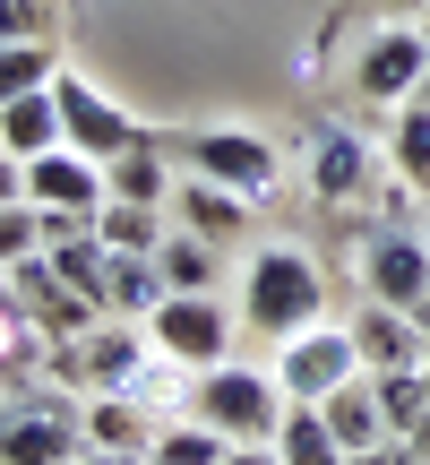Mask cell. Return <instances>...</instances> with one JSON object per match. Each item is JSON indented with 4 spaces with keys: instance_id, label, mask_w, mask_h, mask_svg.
<instances>
[{
    "instance_id": "obj_19",
    "label": "cell",
    "mask_w": 430,
    "mask_h": 465,
    "mask_svg": "<svg viewBox=\"0 0 430 465\" xmlns=\"http://www.w3.org/2000/svg\"><path fill=\"white\" fill-rule=\"evenodd\" d=\"M0 147H9V155H26V164L61 147V104H52V86H44V95L0 104Z\"/></svg>"
},
{
    "instance_id": "obj_15",
    "label": "cell",
    "mask_w": 430,
    "mask_h": 465,
    "mask_svg": "<svg viewBox=\"0 0 430 465\" xmlns=\"http://www.w3.org/2000/svg\"><path fill=\"white\" fill-rule=\"evenodd\" d=\"M181 224L199 232V242H215V250H232L241 242V216H249V199H232V190H215V182H199V173H181Z\"/></svg>"
},
{
    "instance_id": "obj_7",
    "label": "cell",
    "mask_w": 430,
    "mask_h": 465,
    "mask_svg": "<svg viewBox=\"0 0 430 465\" xmlns=\"http://www.w3.org/2000/svg\"><path fill=\"white\" fill-rule=\"evenodd\" d=\"M301 182H310L318 207H362L370 190H379V155H370L362 130H345V121H318L310 147H301Z\"/></svg>"
},
{
    "instance_id": "obj_29",
    "label": "cell",
    "mask_w": 430,
    "mask_h": 465,
    "mask_svg": "<svg viewBox=\"0 0 430 465\" xmlns=\"http://www.w3.org/2000/svg\"><path fill=\"white\" fill-rule=\"evenodd\" d=\"M52 35V0H0V44H34Z\"/></svg>"
},
{
    "instance_id": "obj_31",
    "label": "cell",
    "mask_w": 430,
    "mask_h": 465,
    "mask_svg": "<svg viewBox=\"0 0 430 465\" xmlns=\"http://www.w3.org/2000/svg\"><path fill=\"white\" fill-rule=\"evenodd\" d=\"M9 199H26V155L0 147V207H9Z\"/></svg>"
},
{
    "instance_id": "obj_18",
    "label": "cell",
    "mask_w": 430,
    "mask_h": 465,
    "mask_svg": "<svg viewBox=\"0 0 430 465\" xmlns=\"http://www.w3.org/2000/svg\"><path fill=\"white\" fill-rule=\"evenodd\" d=\"M155 276H164V293H215V276H224V250L199 242V232H164V250H155Z\"/></svg>"
},
{
    "instance_id": "obj_27",
    "label": "cell",
    "mask_w": 430,
    "mask_h": 465,
    "mask_svg": "<svg viewBox=\"0 0 430 465\" xmlns=\"http://www.w3.org/2000/svg\"><path fill=\"white\" fill-rule=\"evenodd\" d=\"M370 388H379V414H387V431H414V422L430 414V388H422V371H370Z\"/></svg>"
},
{
    "instance_id": "obj_23",
    "label": "cell",
    "mask_w": 430,
    "mask_h": 465,
    "mask_svg": "<svg viewBox=\"0 0 430 465\" xmlns=\"http://www.w3.org/2000/svg\"><path fill=\"white\" fill-rule=\"evenodd\" d=\"M387 164H396V182L430 190V104H396L387 113Z\"/></svg>"
},
{
    "instance_id": "obj_5",
    "label": "cell",
    "mask_w": 430,
    "mask_h": 465,
    "mask_svg": "<svg viewBox=\"0 0 430 465\" xmlns=\"http://www.w3.org/2000/svg\"><path fill=\"white\" fill-rule=\"evenodd\" d=\"M181 173H199V182L232 190V199H267V190L284 182V155L267 147L259 130H199L181 147Z\"/></svg>"
},
{
    "instance_id": "obj_39",
    "label": "cell",
    "mask_w": 430,
    "mask_h": 465,
    "mask_svg": "<svg viewBox=\"0 0 430 465\" xmlns=\"http://www.w3.org/2000/svg\"><path fill=\"white\" fill-rule=\"evenodd\" d=\"M422 232H430V224H422Z\"/></svg>"
},
{
    "instance_id": "obj_35",
    "label": "cell",
    "mask_w": 430,
    "mask_h": 465,
    "mask_svg": "<svg viewBox=\"0 0 430 465\" xmlns=\"http://www.w3.org/2000/svg\"><path fill=\"white\" fill-rule=\"evenodd\" d=\"M414 104H430V69H422V86H414Z\"/></svg>"
},
{
    "instance_id": "obj_17",
    "label": "cell",
    "mask_w": 430,
    "mask_h": 465,
    "mask_svg": "<svg viewBox=\"0 0 430 465\" xmlns=\"http://www.w3.org/2000/svg\"><path fill=\"white\" fill-rule=\"evenodd\" d=\"M78 422H86V449H138L147 457V440H155V414L138 397H86Z\"/></svg>"
},
{
    "instance_id": "obj_36",
    "label": "cell",
    "mask_w": 430,
    "mask_h": 465,
    "mask_svg": "<svg viewBox=\"0 0 430 465\" xmlns=\"http://www.w3.org/2000/svg\"><path fill=\"white\" fill-rule=\"evenodd\" d=\"M414 319H422V336H430V302H422V311H414Z\"/></svg>"
},
{
    "instance_id": "obj_32",
    "label": "cell",
    "mask_w": 430,
    "mask_h": 465,
    "mask_svg": "<svg viewBox=\"0 0 430 465\" xmlns=\"http://www.w3.org/2000/svg\"><path fill=\"white\" fill-rule=\"evenodd\" d=\"M224 465H284V457H276V440H249V449H232Z\"/></svg>"
},
{
    "instance_id": "obj_8",
    "label": "cell",
    "mask_w": 430,
    "mask_h": 465,
    "mask_svg": "<svg viewBox=\"0 0 430 465\" xmlns=\"http://www.w3.org/2000/svg\"><path fill=\"white\" fill-rule=\"evenodd\" d=\"M52 104H61V147L95 155V164H112V155L147 147V138H138V121L121 113V104L103 95V86H86L78 69H61V78H52Z\"/></svg>"
},
{
    "instance_id": "obj_14",
    "label": "cell",
    "mask_w": 430,
    "mask_h": 465,
    "mask_svg": "<svg viewBox=\"0 0 430 465\" xmlns=\"http://www.w3.org/2000/svg\"><path fill=\"white\" fill-rule=\"evenodd\" d=\"M26 199H34V207H78V216H95V207L112 199V182H103L95 155L52 147V155H34V164H26Z\"/></svg>"
},
{
    "instance_id": "obj_20",
    "label": "cell",
    "mask_w": 430,
    "mask_h": 465,
    "mask_svg": "<svg viewBox=\"0 0 430 465\" xmlns=\"http://www.w3.org/2000/svg\"><path fill=\"white\" fill-rule=\"evenodd\" d=\"M155 302H164V276H155V259H130V250H112V267H103V319H155Z\"/></svg>"
},
{
    "instance_id": "obj_16",
    "label": "cell",
    "mask_w": 430,
    "mask_h": 465,
    "mask_svg": "<svg viewBox=\"0 0 430 465\" xmlns=\"http://www.w3.org/2000/svg\"><path fill=\"white\" fill-rule=\"evenodd\" d=\"M318 414H327V431L345 440V457H362V449H379V440H387V414H379V388H370V371H362V380H345L327 405H318Z\"/></svg>"
},
{
    "instance_id": "obj_9",
    "label": "cell",
    "mask_w": 430,
    "mask_h": 465,
    "mask_svg": "<svg viewBox=\"0 0 430 465\" xmlns=\"http://www.w3.org/2000/svg\"><path fill=\"white\" fill-rule=\"evenodd\" d=\"M422 69H430V35H422V17H414V26H379V35L362 44V61H353V95H370L379 113H396V104H414Z\"/></svg>"
},
{
    "instance_id": "obj_34",
    "label": "cell",
    "mask_w": 430,
    "mask_h": 465,
    "mask_svg": "<svg viewBox=\"0 0 430 465\" xmlns=\"http://www.w3.org/2000/svg\"><path fill=\"white\" fill-rule=\"evenodd\" d=\"M387 9H396V17H422V9H430V0H387Z\"/></svg>"
},
{
    "instance_id": "obj_2",
    "label": "cell",
    "mask_w": 430,
    "mask_h": 465,
    "mask_svg": "<svg viewBox=\"0 0 430 465\" xmlns=\"http://www.w3.org/2000/svg\"><path fill=\"white\" fill-rule=\"evenodd\" d=\"M86 457V422L69 405V388L26 380L0 405V465H78Z\"/></svg>"
},
{
    "instance_id": "obj_21",
    "label": "cell",
    "mask_w": 430,
    "mask_h": 465,
    "mask_svg": "<svg viewBox=\"0 0 430 465\" xmlns=\"http://www.w3.org/2000/svg\"><path fill=\"white\" fill-rule=\"evenodd\" d=\"M276 457H284V465H353L345 440L327 431V414H318V405H284V422H276Z\"/></svg>"
},
{
    "instance_id": "obj_22",
    "label": "cell",
    "mask_w": 430,
    "mask_h": 465,
    "mask_svg": "<svg viewBox=\"0 0 430 465\" xmlns=\"http://www.w3.org/2000/svg\"><path fill=\"white\" fill-rule=\"evenodd\" d=\"M103 182H112V199H130V207H164L172 190H181V182H172V164H164L155 147L112 155V164H103Z\"/></svg>"
},
{
    "instance_id": "obj_3",
    "label": "cell",
    "mask_w": 430,
    "mask_h": 465,
    "mask_svg": "<svg viewBox=\"0 0 430 465\" xmlns=\"http://www.w3.org/2000/svg\"><path fill=\"white\" fill-rule=\"evenodd\" d=\"M284 405H293V397H284L276 371H232V362L199 371V388H190V414H199L207 431H224L232 449H249V440H276Z\"/></svg>"
},
{
    "instance_id": "obj_26",
    "label": "cell",
    "mask_w": 430,
    "mask_h": 465,
    "mask_svg": "<svg viewBox=\"0 0 430 465\" xmlns=\"http://www.w3.org/2000/svg\"><path fill=\"white\" fill-rule=\"evenodd\" d=\"M95 232L112 250H130V259H155V250H164V216H155V207H130V199H103L95 207Z\"/></svg>"
},
{
    "instance_id": "obj_25",
    "label": "cell",
    "mask_w": 430,
    "mask_h": 465,
    "mask_svg": "<svg viewBox=\"0 0 430 465\" xmlns=\"http://www.w3.org/2000/svg\"><path fill=\"white\" fill-rule=\"evenodd\" d=\"M52 78H61V52H52V35H34V44H0V104L44 95Z\"/></svg>"
},
{
    "instance_id": "obj_6",
    "label": "cell",
    "mask_w": 430,
    "mask_h": 465,
    "mask_svg": "<svg viewBox=\"0 0 430 465\" xmlns=\"http://www.w3.org/2000/svg\"><path fill=\"white\" fill-rule=\"evenodd\" d=\"M147 336H155L164 362L215 371V362L232 353V311H224L215 293H164V302H155V319H147Z\"/></svg>"
},
{
    "instance_id": "obj_11",
    "label": "cell",
    "mask_w": 430,
    "mask_h": 465,
    "mask_svg": "<svg viewBox=\"0 0 430 465\" xmlns=\"http://www.w3.org/2000/svg\"><path fill=\"white\" fill-rule=\"evenodd\" d=\"M362 293L396 302V311H422L430 302V232H370L362 242Z\"/></svg>"
},
{
    "instance_id": "obj_37",
    "label": "cell",
    "mask_w": 430,
    "mask_h": 465,
    "mask_svg": "<svg viewBox=\"0 0 430 465\" xmlns=\"http://www.w3.org/2000/svg\"><path fill=\"white\" fill-rule=\"evenodd\" d=\"M422 35H430V9H422Z\"/></svg>"
},
{
    "instance_id": "obj_24",
    "label": "cell",
    "mask_w": 430,
    "mask_h": 465,
    "mask_svg": "<svg viewBox=\"0 0 430 465\" xmlns=\"http://www.w3.org/2000/svg\"><path fill=\"white\" fill-rule=\"evenodd\" d=\"M224 457H232V440H224V431H207L199 414L164 422V431L147 440V465H224Z\"/></svg>"
},
{
    "instance_id": "obj_30",
    "label": "cell",
    "mask_w": 430,
    "mask_h": 465,
    "mask_svg": "<svg viewBox=\"0 0 430 465\" xmlns=\"http://www.w3.org/2000/svg\"><path fill=\"white\" fill-rule=\"evenodd\" d=\"M353 465H422V449H414V440H396V431H387L379 449H362Z\"/></svg>"
},
{
    "instance_id": "obj_1",
    "label": "cell",
    "mask_w": 430,
    "mask_h": 465,
    "mask_svg": "<svg viewBox=\"0 0 430 465\" xmlns=\"http://www.w3.org/2000/svg\"><path fill=\"white\" fill-rule=\"evenodd\" d=\"M241 319L259 336H301V328H318L327 319V276H318V259L310 250H259V259L241 267Z\"/></svg>"
},
{
    "instance_id": "obj_13",
    "label": "cell",
    "mask_w": 430,
    "mask_h": 465,
    "mask_svg": "<svg viewBox=\"0 0 430 465\" xmlns=\"http://www.w3.org/2000/svg\"><path fill=\"white\" fill-rule=\"evenodd\" d=\"M345 328H353V353H362V371H422V362H430L422 319H414V311H396V302H362Z\"/></svg>"
},
{
    "instance_id": "obj_28",
    "label": "cell",
    "mask_w": 430,
    "mask_h": 465,
    "mask_svg": "<svg viewBox=\"0 0 430 465\" xmlns=\"http://www.w3.org/2000/svg\"><path fill=\"white\" fill-rule=\"evenodd\" d=\"M34 250H44V216H34V199H9L0 207V276L17 259H34Z\"/></svg>"
},
{
    "instance_id": "obj_33",
    "label": "cell",
    "mask_w": 430,
    "mask_h": 465,
    "mask_svg": "<svg viewBox=\"0 0 430 465\" xmlns=\"http://www.w3.org/2000/svg\"><path fill=\"white\" fill-rule=\"evenodd\" d=\"M78 465H147V457H138V449H86Z\"/></svg>"
},
{
    "instance_id": "obj_10",
    "label": "cell",
    "mask_w": 430,
    "mask_h": 465,
    "mask_svg": "<svg viewBox=\"0 0 430 465\" xmlns=\"http://www.w3.org/2000/svg\"><path fill=\"white\" fill-rule=\"evenodd\" d=\"M78 353H86V397H138V380L155 371L147 319H95L78 336Z\"/></svg>"
},
{
    "instance_id": "obj_38",
    "label": "cell",
    "mask_w": 430,
    "mask_h": 465,
    "mask_svg": "<svg viewBox=\"0 0 430 465\" xmlns=\"http://www.w3.org/2000/svg\"><path fill=\"white\" fill-rule=\"evenodd\" d=\"M422 388H430V362H422Z\"/></svg>"
},
{
    "instance_id": "obj_4",
    "label": "cell",
    "mask_w": 430,
    "mask_h": 465,
    "mask_svg": "<svg viewBox=\"0 0 430 465\" xmlns=\"http://www.w3.org/2000/svg\"><path fill=\"white\" fill-rule=\"evenodd\" d=\"M276 380H284V397H293V405H327L345 380H362L353 328H345V319H318V328L284 336V345H276Z\"/></svg>"
},
{
    "instance_id": "obj_12",
    "label": "cell",
    "mask_w": 430,
    "mask_h": 465,
    "mask_svg": "<svg viewBox=\"0 0 430 465\" xmlns=\"http://www.w3.org/2000/svg\"><path fill=\"white\" fill-rule=\"evenodd\" d=\"M9 284H17V302H26V311H34V328H44L52 345H61V336H86V328H95V319H103L95 302H86L78 284H69L61 267L44 259V250H34V259H17V267H9Z\"/></svg>"
}]
</instances>
